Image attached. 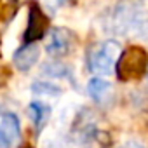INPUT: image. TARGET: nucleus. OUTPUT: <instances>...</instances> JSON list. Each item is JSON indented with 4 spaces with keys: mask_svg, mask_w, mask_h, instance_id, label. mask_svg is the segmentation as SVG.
Here are the masks:
<instances>
[{
    "mask_svg": "<svg viewBox=\"0 0 148 148\" xmlns=\"http://www.w3.org/2000/svg\"><path fill=\"white\" fill-rule=\"evenodd\" d=\"M113 33L139 42H148V9L141 0H122L110 14Z\"/></svg>",
    "mask_w": 148,
    "mask_h": 148,
    "instance_id": "1",
    "label": "nucleus"
},
{
    "mask_svg": "<svg viewBox=\"0 0 148 148\" xmlns=\"http://www.w3.org/2000/svg\"><path fill=\"white\" fill-rule=\"evenodd\" d=\"M122 45L119 40H105L98 44L89 56V70L98 77H112L120 59Z\"/></svg>",
    "mask_w": 148,
    "mask_h": 148,
    "instance_id": "2",
    "label": "nucleus"
},
{
    "mask_svg": "<svg viewBox=\"0 0 148 148\" xmlns=\"http://www.w3.org/2000/svg\"><path fill=\"white\" fill-rule=\"evenodd\" d=\"M26 23H28V9H21L16 18L11 21V25L7 26L5 33H4V38H2V54L5 58H11L18 45H19V40H21V35L26 28Z\"/></svg>",
    "mask_w": 148,
    "mask_h": 148,
    "instance_id": "3",
    "label": "nucleus"
},
{
    "mask_svg": "<svg viewBox=\"0 0 148 148\" xmlns=\"http://www.w3.org/2000/svg\"><path fill=\"white\" fill-rule=\"evenodd\" d=\"M77 110H79V101L77 99H73V98L63 99L59 103V106L56 108V112L52 115V124H49V127L64 134L66 127L71 124V120H73V117H75Z\"/></svg>",
    "mask_w": 148,
    "mask_h": 148,
    "instance_id": "4",
    "label": "nucleus"
},
{
    "mask_svg": "<svg viewBox=\"0 0 148 148\" xmlns=\"http://www.w3.org/2000/svg\"><path fill=\"white\" fill-rule=\"evenodd\" d=\"M86 91H87V96L98 105L110 103L112 98H113V92H115L113 84L110 80H106V77H98V75L89 79V82L86 86Z\"/></svg>",
    "mask_w": 148,
    "mask_h": 148,
    "instance_id": "5",
    "label": "nucleus"
},
{
    "mask_svg": "<svg viewBox=\"0 0 148 148\" xmlns=\"http://www.w3.org/2000/svg\"><path fill=\"white\" fill-rule=\"evenodd\" d=\"M70 35L63 28H51L44 38V47L51 56H61L66 54L70 49Z\"/></svg>",
    "mask_w": 148,
    "mask_h": 148,
    "instance_id": "6",
    "label": "nucleus"
},
{
    "mask_svg": "<svg viewBox=\"0 0 148 148\" xmlns=\"http://www.w3.org/2000/svg\"><path fill=\"white\" fill-rule=\"evenodd\" d=\"M40 59V45L28 44L18 52H14V66L19 71H30Z\"/></svg>",
    "mask_w": 148,
    "mask_h": 148,
    "instance_id": "7",
    "label": "nucleus"
},
{
    "mask_svg": "<svg viewBox=\"0 0 148 148\" xmlns=\"http://www.w3.org/2000/svg\"><path fill=\"white\" fill-rule=\"evenodd\" d=\"M30 92L33 96V99H38V101H52V99H59L63 96V89L54 84L52 80H37L32 84L30 87Z\"/></svg>",
    "mask_w": 148,
    "mask_h": 148,
    "instance_id": "8",
    "label": "nucleus"
},
{
    "mask_svg": "<svg viewBox=\"0 0 148 148\" xmlns=\"http://www.w3.org/2000/svg\"><path fill=\"white\" fill-rule=\"evenodd\" d=\"M28 115H30L33 125H35L37 129H42V127L47 125V122L51 120L52 110H51V105H49V103L33 99V101L28 105Z\"/></svg>",
    "mask_w": 148,
    "mask_h": 148,
    "instance_id": "9",
    "label": "nucleus"
},
{
    "mask_svg": "<svg viewBox=\"0 0 148 148\" xmlns=\"http://www.w3.org/2000/svg\"><path fill=\"white\" fill-rule=\"evenodd\" d=\"M0 125L4 127L9 141H11V146L14 148L21 138V125H19V120L14 113H4L0 115Z\"/></svg>",
    "mask_w": 148,
    "mask_h": 148,
    "instance_id": "10",
    "label": "nucleus"
},
{
    "mask_svg": "<svg viewBox=\"0 0 148 148\" xmlns=\"http://www.w3.org/2000/svg\"><path fill=\"white\" fill-rule=\"evenodd\" d=\"M42 77H45V79H49V80H66V79H70V70L66 68V66H63L61 63H56V61H52V63H45V64H42Z\"/></svg>",
    "mask_w": 148,
    "mask_h": 148,
    "instance_id": "11",
    "label": "nucleus"
},
{
    "mask_svg": "<svg viewBox=\"0 0 148 148\" xmlns=\"http://www.w3.org/2000/svg\"><path fill=\"white\" fill-rule=\"evenodd\" d=\"M42 5L49 14H58L64 7V0H42Z\"/></svg>",
    "mask_w": 148,
    "mask_h": 148,
    "instance_id": "12",
    "label": "nucleus"
},
{
    "mask_svg": "<svg viewBox=\"0 0 148 148\" xmlns=\"http://www.w3.org/2000/svg\"><path fill=\"white\" fill-rule=\"evenodd\" d=\"M122 148H145V145H143L141 139H138V138H131V139H125V141H124Z\"/></svg>",
    "mask_w": 148,
    "mask_h": 148,
    "instance_id": "13",
    "label": "nucleus"
},
{
    "mask_svg": "<svg viewBox=\"0 0 148 148\" xmlns=\"http://www.w3.org/2000/svg\"><path fill=\"white\" fill-rule=\"evenodd\" d=\"M0 148H12L11 141H9V138H7V134H5L2 125H0Z\"/></svg>",
    "mask_w": 148,
    "mask_h": 148,
    "instance_id": "14",
    "label": "nucleus"
},
{
    "mask_svg": "<svg viewBox=\"0 0 148 148\" xmlns=\"http://www.w3.org/2000/svg\"><path fill=\"white\" fill-rule=\"evenodd\" d=\"M146 82H148V71H146Z\"/></svg>",
    "mask_w": 148,
    "mask_h": 148,
    "instance_id": "15",
    "label": "nucleus"
}]
</instances>
